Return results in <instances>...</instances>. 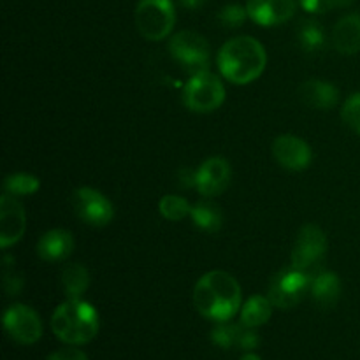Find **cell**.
Wrapping results in <instances>:
<instances>
[{
	"mask_svg": "<svg viewBox=\"0 0 360 360\" xmlns=\"http://www.w3.org/2000/svg\"><path fill=\"white\" fill-rule=\"evenodd\" d=\"M27 229V214L18 197L4 192L0 197V246L4 250L18 243Z\"/></svg>",
	"mask_w": 360,
	"mask_h": 360,
	"instance_id": "11",
	"label": "cell"
},
{
	"mask_svg": "<svg viewBox=\"0 0 360 360\" xmlns=\"http://www.w3.org/2000/svg\"><path fill=\"white\" fill-rule=\"evenodd\" d=\"M243 323L241 326H231L227 322H220V326H217L211 333V340L217 347L220 348H232L238 347L239 334H241Z\"/></svg>",
	"mask_w": 360,
	"mask_h": 360,
	"instance_id": "25",
	"label": "cell"
},
{
	"mask_svg": "<svg viewBox=\"0 0 360 360\" xmlns=\"http://www.w3.org/2000/svg\"><path fill=\"white\" fill-rule=\"evenodd\" d=\"M246 11L260 27H274L294 16L295 0H248Z\"/></svg>",
	"mask_w": 360,
	"mask_h": 360,
	"instance_id": "14",
	"label": "cell"
},
{
	"mask_svg": "<svg viewBox=\"0 0 360 360\" xmlns=\"http://www.w3.org/2000/svg\"><path fill=\"white\" fill-rule=\"evenodd\" d=\"M239 360H262V359H260L259 355H255V354H245Z\"/></svg>",
	"mask_w": 360,
	"mask_h": 360,
	"instance_id": "33",
	"label": "cell"
},
{
	"mask_svg": "<svg viewBox=\"0 0 360 360\" xmlns=\"http://www.w3.org/2000/svg\"><path fill=\"white\" fill-rule=\"evenodd\" d=\"M190 217H192L195 227H199L202 232H210V234L220 231L221 224H224L221 210L211 200H200L195 206H192Z\"/></svg>",
	"mask_w": 360,
	"mask_h": 360,
	"instance_id": "19",
	"label": "cell"
},
{
	"mask_svg": "<svg viewBox=\"0 0 360 360\" xmlns=\"http://www.w3.org/2000/svg\"><path fill=\"white\" fill-rule=\"evenodd\" d=\"M299 97L306 105L319 111H329L338 104L340 90L322 79H308L299 86Z\"/></svg>",
	"mask_w": 360,
	"mask_h": 360,
	"instance_id": "15",
	"label": "cell"
},
{
	"mask_svg": "<svg viewBox=\"0 0 360 360\" xmlns=\"http://www.w3.org/2000/svg\"><path fill=\"white\" fill-rule=\"evenodd\" d=\"M354 4V0H301L302 9L311 14L329 13L334 9H343Z\"/></svg>",
	"mask_w": 360,
	"mask_h": 360,
	"instance_id": "28",
	"label": "cell"
},
{
	"mask_svg": "<svg viewBox=\"0 0 360 360\" xmlns=\"http://www.w3.org/2000/svg\"><path fill=\"white\" fill-rule=\"evenodd\" d=\"M51 329L63 343H90L98 333V313L81 299H67L53 313Z\"/></svg>",
	"mask_w": 360,
	"mask_h": 360,
	"instance_id": "3",
	"label": "cell"
},
{
	"mask_svg": "<svg viewBox=\"0 0 360 360\" xmlns=\"http://www.w3.org/2000/svg\"><path fill=\"white\" fill-rule=\"evenodd\" d=\"M297 41L306 53H319L326 48L327 35L319 21L304 20L297 27Z\"/></svg>",
	"mask_w": 360,
	"mask_h": 360,
	"instance_id": "22",
	"label": "cell"
},
{
	"mask_svg": "<svg viewBox=\"0 0 360 360\" xmlns=\"http://www.w3.org/2000/svg\"><path fill=\"white\" fill-rule=\"evenodd\" d=\"M46 360H88L86 355L77 348H63V350L55 352Z\"/></svg>",
	"mask_w": 360,
	"mask_h": 360,
	"instance_id": "31",
	"label": "cell"
},
{
	"mask_svg": "<svg viewBox=\"0 0 360 360\" xmlns=\"http://www.w3.org/2000/svg\"><path fill=\"white\" fill-rule=\"evenodd\" d=\"M271 311H273V302L269 297L264 295H253L246 301V304L241 309V323L245 327H255L264 326L267 320L271 319Z\"/></svg>",
	"mask_w": 360,
	"mask_h": 360,
	"instance_id": "20",
	"label": "cell"
},
{
	"mask_svg": "<svg viewBox=\"0 0 360 360\" xmlns=\"http://www.w3.org/2000/svg\"><path fill=\"white\" fill-rule=\"evenodd\" d=\"M273 155L278 164L288 171H302L308 167L313 157L309 144L292 134H283L274 139Z\"/></svg>",
	"mask_w": 360,
	"mask_h": 360,
	"instance_id": "12",
	"label": "cell"
},
{
	"mask_svg": "<svg viewBox=\"0 0 360 360\" xmlns=\"http://www.w3.org/2000/svg\"><path fill=\"white\" fill-rule=\"evenodd\" d=\"M327 238L323 231L316 225H304L299 231L292 250V267L306 276L313 278L322 269V262L326 259Z\"/></svg>",
	"mask_w": 360,
	"mask_h": 360,
	"instance_id": "5",
	"label": "cell"
},
{
	"mask_svg": "<svg viewBox=\"0 0 360 360\" xmlns=\"http://www.w3.org/2000/svg\"><path fill=\"white\" fill-rule=\"evenodd\" d=\"M231 165L220 157L207 158L195 171V188L204 197H217L231 183Z\"/></svg>",
	"mask_w": 360,
	"mask_h": 360,
	"instance_id": "13",
	"label": "cell"
},
{
	"mask_svg": "<svg viewBox=\"0 0 360 360\" xmlns=\"http://www.w3.org/2000/svg\"><path fill=\"white\" fill-rule=\"evenodd\" d=\"M158 210L160 214L169 221H179L185 217H188L192 206L188 204V200L183 199L179 195H165L162 197L160 204H158Z\"/></svg>",
	"mask_w": 360,
	"mask_h": 360,
	"instance_id": "24",
	"label": "cell"
},
{
	"mask_svg": "<svg viewBox=\"0 0 360 360\" xmlns=\"http://www.w3.org/2000/svg\"><path fill=\"white\" fill-rule=\"evenodd\" d=\"M62 287L67 299H81L90 287V274L81 264H69L62 271Z\"/></svg>",
	"mask_w": 360,
	"mask_h": 360,
	"instance_id": "21",
	"label": "cell"
},
{
	"mask_svg": "<svg viewBox=\"0 0 360 360\" xmlns=\"http://www.w3.org/2000/svg\"><path fill=\"white\" fill-rule=\"evenodd\" d=\"M11 262H13L11 257L4 259V288H6L7 294L16 295L23 288V278L14 269V266H11Z\"/></svg>",
	"mask_w": 360,
	"mask_h": 360,
	"instance_id": "29",
	"label": "cell"
},
{
	"mask_svg": "<svg viewBox=\"0 0 360 360\" xmlns=\"http://www.w3.org/2000/svg\"><path fill=\"white\" fill-rule=\"evenodd\" d=\"M217 63L225 79L234 84H248L264 72L267 53L257 39L243 35L221 46Z\"/></svg>",
	"mask_w": 360,
	"mask_h": 360,
	"instance_id": "2",
	"label": "cell"
},
{
	"mask_svg": "<svg viewBox=\"0 0 360 360\" xmlns=\"http://www.w3.org/2000/svg\"><path fill=\"white\" fill-rule=\"evenodd\" d=\"M193 304L206 319L229 322L241 306V287L232 274L225 271H211L197 281Z\"/></svg>",
	"mask_w": 360,
	"mask_h": 360,
	"instance_id": "1",
	"label": "cell"
},
{
	"mask_svg": "<svg viewBox=\"0 0 360 360\" xmlns=\"http://www.w3.org/2000/svg\"><path fill=\"white\" fill-rule=\"evenodd\" d=\"M176 11L172 0H139L136 7V25L148 41H162L172 32Z\"/></svg>",
	"mask_w": 360,
	"mask_h": 360,
	"instance_id": "4",
	"label": "cell"
},
{
	"mask_svg": "<svg viewBox=\"0 0 360 360\" xmlns=\"http://www.w3.org/2000/svg\"><path fill=\"white\" fill-rule=\"evenodd\" d=\"M333 46L341 55H357L360 51V16H343L333 28Z\"/></svg>",
	"mask_w": 360,
	"mask_h": 360,
	"instance_id": "17",
	"label": "cell"
},
{
	"mask_svg": "<svg viewBox=\"0 0 360 360\" xmlns=\"http://www.w3.org/2000/svg\"><path fill=\"white\" fill-rule=\"evenodd\" d=\"M341 118L348 129L360 136V91L347 98L343 109H341Z\"/></svg>",
	"mask_w": 360,
	"mask_h": 360,
	"instance_id": "27",
	"label": "cell"
},
{
	"mask_svg": "<svg viewBox=\"0 0 360 360\" xmlns=\"http://www.w3.org/2000/svg\"><path fill=\"white\" fill-rule=\"evenodd\" d=\"M259 334L252 329V327L243 326L241 334H239L238 347L243 348V350H255L259 347Z\"/></svg>",
	"mask_w": 360,
	"mask_h": 360,
	"instance_id": "30",
	"label": "cell"
},
{
	"mask_svg": "<svg viewBox=\"0 0 360 360\" xmlns=\"http://www.w3.org/2000/svg\"><path fill=\"white\" fill-rule=\"evenodd\" d=\"M169 53L179 65L185 67L190 76L207 72V67H210V44L197 32H178L169 41Z\"/></svg>",
	"mask_w": 360,
	"mask_h": 360,
	"instance_id": "6",
	"label": "cell"
},
{
	"mask_svg": "<svg viewBox=\"0 0 360 360\" xmlns=\"http://www.w3.org/2000/svg\"><path fill=\"white\" fill-rule=\"evenodd\" d=\"M224 101V83L210 70L190 77L183 90V102L193 112H211L220 108Z\"/></svg>",
	"mask_w": 360,
	"mask_h": 360,
	"instance_id": "7",
	"label": "cell"
},
{
	"mask_svg": "<svg viewBox=\"0 0 360 360\" xmlns=\"http://www.w3.org/2000/svg\"><path fill=\"white\" fill-rule=\"evenodd\" d=\"M70 204L77 218L91 227H104L115 217L112 204L98 190L88 188V186L77 188L72 193Z\"/></svg>",
	"mask_w": 360,
	"mask_h": 360,
	"instance_id": "9",
	"label": "cell"
},
{
	"mask_svg": "<svg viewBox=\"0 0 360 360\" xmlns=\"http://www.w3.org/2000/svg\"><path fill=\"white\" fill-rule=\"evenodd\" d=\"M74 250V238L63 229L48 231L37 243V253L46 262H60L65 260Z\"/></svg>",
	"mask_w": 360,
	"mask_h": 360,
	"instance_id": "16",
	"label": "cell"
},
{
	"mask_svg": "<svg viewBox=\"0 0 360 360\" xmlns=\"http://www.w3.org/2000/svg\"><path fill=\"white\" fill-rule=\"evenodd\" d=\"M246 18H248V11H246V7L239 6V4H229V6L221 7L220 13H218V21L227 28L241 27Z\"/></svg>",
	"mask_w": 360,
	"mask_h": 360,
	"instance_id": "26",
	"label": "cell"
},
{
	"mask_svg": "<svg viewBox=\"0 0 360 360\" xmlns=\"http://www.w3.org/2000/svg\"><path fill=\"white\" fill-rule=\"evenodd\" d=\"M179 2H181V6L186 7V9L195 11V9H200V7H204L206 0H179Z\"/></svg>",
	"mask_w": 360,
	"mask_h": 360,
	"instance_id": "32",
	"label": "cell"
},
{
	"mask_svg": "<svg viewBox=\"0 0 360 360\" xmlns=\"http://www.w3.org/2000/svg\"><path fill=\"white\" fill-rule=\"evenodd\" d=\"M311 297L320 308H333L341 297V280L330 271H320L311 278Z\"/></svg>",
	"mask_w": 360,
	"mask_h": 360,
	"instance_id": "18",
	"label": "cell"
},
{
	"mask_svg": "<svg viewBox=\"0 0 360 360\" xmlns=\"http://www.w3.org/2000/svg\"><path fill=\"white\" fill-rule=\"evenodd\" d=\"M41 186L39 179L28 172H16V174L7 176L4 181V192L13 197H27L35 193Z\"/></svg>",
	"mask_w": 360,
	"mask_h": 360,
	"instance_id": "23",
	"label": "cell"
},
{
	"mask_svg": "<svg viewBox=\"0 0 360 360\" xmlns=\"http://www.w3.org/2000/svg\"><path fill=\"white\" fill-rule=\"evenodd\" d=\"M6 333L21 345H34L42 336V323L37 313L25 304H13L4 313Z\"/></svg>",
	"mask_w": 360,
	"mask_h": 360,
	"instance_id": "10",
	"label": "cell"
},
{
	"mask_svg": "<svg viewBox=\"0 0 360 360\" xmlns=\"http://www.w3.org/2000/svg\"><path fill=\"white\" fill-rule=\"evenodd\" d=\"M309 287H311V278L290 267L273 278L269 287V299L276 308H294L308 295Z\"/></svg>",
	"mask_w": 360,
	"mask_h": 360,
	"instance_id": "8",
	"label": "cell"
}]
</instances>
